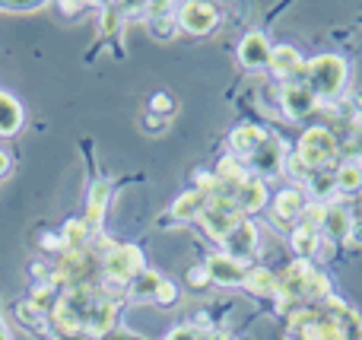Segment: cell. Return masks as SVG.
Segmentation results:
<instances>
[{"label":"cell","mask_w":362,"mask_h":340,"mask_svg":"<svg viewBox=\"0 0 362 340\" xmlns=\"http://www.w3.org/2000/svg\"><path fill=\"white\" fill-rule=\"evenodd\" d=\"M105 274L108 283L115 286H131L134 280L144 274V254L134 245H112L105 254Z\"/></svg>","instance_id":"6da1fadb"},{"label":"cell","mask_w":362,"mask_h":340,"mask_svg":"<svg viewBox=\"0 0 362 340\" xmlns=\"http://www.w3.org/2000/svg\"><path fill=\"white\" fill-rule=\"evenodd\" d=\"M115 328V303L108 296H99L86 312V328L89 337H105Z\"/></svg>","instance_id":"7a4b0ae2"},{"label":"cell","mask_w":362,"mask_h":340,"mask_svg":"<svg viewBox=\"0 0 362 340\" xmlns=\"http://www.w3.org/2000/svg\"><path fill=\"white\" fill-rule=\"evenodd\" d=\"M178 23L185 25L187 32H206V29H213L216 25V10L213 6H206V4H187V6H181L178 10Z\"/></svg>","instance_id":"3957f363"},{"label":"cell","mask_w":362,"mask_h":340,"mask_svg":"<svg viewBox=\"0 0 362 340\" xmlns=\"http://www.w3.org/2000/svg\"><path fill=\"white\" fill-rule=\"evenodd\" d=\"M108 197H112V182H95V184H93V191H89V210H86V220H83L86 233H95V229H99L102 213H105Z\"/></svg>","instance_id":"277c9868"},{"label":"cell","mask_w":362,"mask_h":340,"mask_svg":"<svg viewBox=\"0 0 362 340\" xmlns=\"http://www.w3.org/2000/svg\"><path fill=\"white\" fill-rule=\"evenodd\" d=\"M48 322L54 324V331L61 337H76L83 331V318L76 315L74 309H70L67 303H64V299H57V305L54 309H51V315H48Z\"/></svg>","instance_id":"5b68a950"},{"label":"cell","mask_w":362,"mask_h":340,"mask_svg":"<svg viewBox=\"0 0 362 340\" xmlns=\"http://www.w3.org/2000/svg\"><path fill=\"white\" fill-rule=\"evenodd\" d=\"M23 127V105L0 89V137H10Z\"/></svg>","instance_id":"8992f818"},{"label":"cell","mask_w":362,"mask_h":340,"mask_svg":"<svg viewBox=\"0 0 362 340\" xmlns=\"http://www.w3.org/2000/svg\"><path fill=\"white\" fill-rule=\"evenodd\" d=\"M206 274H210V280H219V283H238L242 280V264H238L235 258H210V264H206Z\"/></svg>","instance_id":"52a82bcc"},{"label":"cell","mask_w":362,"mask_h":340,"mask_svg":"<svg viewBox=\"0 0 362 340\" xmlns=\"http://www.w3.org/2000/svg\"><path fill=\"white\" fill-rule=\"evenodd\" d=\"M270 51H267V42H264L261 35H248L242 45V61L248 64V67H261V64H267Z\"/></svg>","instance_id":"ba28073f"},{"label":"cell","mask_w":362,"mask_h":340,"mask_svg":"<svg viewBox=\"0 0 362 340\" xmlns=\"http://www.w3.org/2000/svg\"><path fill=\"white\" fill-rule=\"evenodd\" d=\"M159 283H163V277H159V274L144 271V274H140V277L131 283V293H134V296H137V299H156Z\"/></svg>","instance_id":"9c48e42d"},{"label":"cell","mask_w":362,"mask_h":340,"mask_svg":"<svg viewBox=\"0 0 362 340\" xmlns=\"http://www.w3.org/2000/svg\"><path fill=\"white\" fill-rule=\"evenodd\" d=\"M200 201H204V194H197V191H191V194H185L181 201L172 207V213L178 216V220H187V216H194L200 210Z\"/></svg>","instance_id":"30bf717a"},{"label":"cell","mask_w":362,"mask_h":340,"mask_svg":"<svg viewBox=\"0 0 362 340\" xmlns=\"http://www.w3.org/2000/svg\"><path fill=\"white\" fill-rule=\"evenodd\" d=\"M86 226H83V223L80 220H70L67 223V226H64V235H61V239H64V245H67V248H83V239H86Z\"/></svg>","instance_id":"8fae6325"},{"label":"cell","mask_w":362,"mask_h":340,"mask_svg":"<svg viewBox=\"0 0 362 340\" xmlns=\"http://www.w3.org/2000/svg\"><path fill=\"white\" fill-rule=\"evenodd\" d=\"M16 315H19V322L29 324V328H42V322H45V315L32 303H19L16 305Z\"/></svg>","instance_id":"7c38bea8"},{"label":"cell","mask_w":362,"mask_h":340,"mask_svg":"<svg viewBox=\"0 0 362 340\" xmlns=\"http://www.w3.org/2000/svg\"><path fill=\"white\" fill-rule=\"evenodd\" d=\"M175 299H178V290L169 283V280H163V283H159V293H156V303L169 305V303H175Z\"/></svg>","instance_id":"4fadbf2b"},{"label":"cell","mask_w":362,"mask_h":340,"mask_svg":"<svg viewBox=\"0 0 362 340\" xmlns=\"http://www.w3.org/2000/svg\"><path fill=\"white\" fill-rule=\"evenodd\" d=\"M153 112L156 115H172V99L169 95H163V93L153 95Z\"/></svg>","instance_id":"5bb4252c"},{"label":"cell","mask_w":362,"mask_h":340,"mask_svg":"<svg viewBox=\"0 0 362 340\" xmlns=\"http://www.w3.org/2000/svg\"><path fill=\"white\" fill-rule=\"evenodd\" d=\"M169 340H197V334H194V331H187V328H181V331H175V334H172Z\"/></svg>","instance_id":"9a60e30c"},{"label":"cell","mask_w":362,"mask_h":340,"mask_svg":"<svg viewBox=\"0 0 362 340\" xmlns=\"http://www.w3.org/2000/svg\"><path fill=\"white\" fill-rule=\"evenodd\" d=\"M6 172H10V156H6V153L0 150V178H4Z\"/></svg>","instance_id":"2e32d148"},{"label":"cell","mask_w":362,"mask_h":340,"mask_svg":"<svg viewBox=\"0 0 362 340\" xmlns=\"http://www.w3.org/2000/svg\"><path fill=\"white\" fill-rule=\"evenodd\" d=\"M57 340H83L80 334H76V337H57Z\"/></svg>","instance_id":"e0dca14e"}]
</instances>
